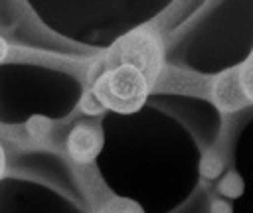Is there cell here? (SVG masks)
<instances>
[{
    "label": "cell",
    "instance_id": "1",
    "mask_svg": "<svg viewBox=\"0 0 253 213\" xmlns=\"http://www.w3.org/2000/svg\"><path fill=\"white\" fill-rule=\"evenodd\" d=\"M105 63L107 67L99 71L91 93L105 108L117 112L140 108L160 67L156 39L146 32H134L109 51Z\"/></svg>",
    "mask_w": 253,
    "mask_h": 213
},
{
    "label": "cell",
    "instance_id": "8",
    "mask_svg": "<svg viewBox=\"0 0 253 213\" xmlns=\"http://www.w3.org/2000/svg\"><path fill=\"white\" fill-rule=\"evenodd\" d=\"M6 172V154H4V148L0 146V178L4 176Z\"/></svg>",
    "mask_w": 253,
    "mask_h": 213
},
{
    "label": "cell",
    "instance_id": "2",
    "mask_svg": "<svg viewBox=\"0 0 253 213\" xmlns=\"http://www.w3.org/2000/svg\"><path fill=\"white\" fill-rule=\"evenodd\" d=\"M101 136L89 124H77L67 136V154L77 164H91L101 150Z\"/></svg>",
    "mask_w": 253,
    "mask_h": 213
},
{
    "label": "cell",
    "instance_id": "7",
    "mask_svg": "<svg viewBox=\"0 0 253 213\" xmlns=\"http://www.w3.org/2000/svg\"><path fill=\"white\" fill-rule=\"evenodd\" d=\"M6 55H8V43H6V39L0 37V63L6 59Z\"/></svg>",
    "mask_w": 253,
    "mask_h": 213
},
{
    "label": "cell",
    "instance_id": "4",
    "mask_svg": "<svg viewBox=\"0 0 253 213\" xmlns=\"http://www.w3.org/2000/svg\"><path fill=\"white\" fill-rule=\"evenodd\" d=\"M79 106H81V110H83L85 114H99V112L105 108V106L99 103V99H97L91 91H87V93L83 95V99H81Z\"/></svg>",
    "mask_w": 253,
    "mask_h": 213
},
{
    "label": "cell",
    "instance_id": "3",
    "mask_svg": "<svg viewBox=\"0 0 253 213\" xmlns=\"http://www.w3.org/2000/svg\"><path fill=\"white\" fill-rule=\"evenodd\" d=\"M235 71H237V77H239V83H241V91H243L245 103L253 101V57L241 69H235Z\"/></svg>",
    "mask_w": 253,
    "mask_h": 213
},
{
    "label": "cell",
    "instance_id": "5",
    "mask_svg": "<svg viewBox=\"0 0 253 213\" xmlns=\"http://www.w3.org/2000/svg\"><path fill=\"white\" fill-rule=\"evenodd\" d=\"M99 213H140V211L130 201H111L103 209H99Z\"/></svg>",
    "mask_w": 253,
    "mask_h": 213
},
{
    "label": "cell",
    "instance_id": "6",
    "mask_svg": "<svg viewBox=\"0 0 253 213\" xmlns=\"http://www.w3.org/2000/svg\"><path fill=\"white\" fill-rule=\"evenodd\" d=\"M221 170V164L215 160V158H206L204 164H202V172L208 176V178H213L217 176V172Z\"/></svg>",
    "mask_w": 253,
    "mask_h": 213
}]
</instances>
